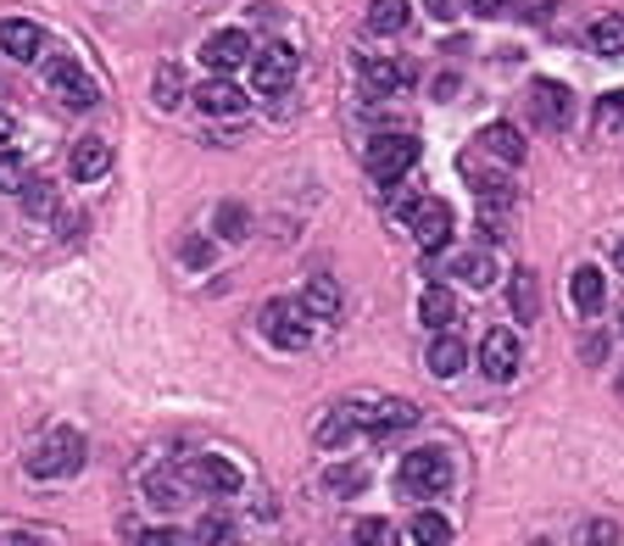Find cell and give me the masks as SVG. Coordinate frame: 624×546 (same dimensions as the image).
I'll use <instances>...</instances> for the list:
<instances>
[{"mask_svg":"<svg viewBox=\"0 0 624 546\" xmlns=\"http://www.w3.org/2000/svg\"><path fill=\"white\" fill-rule=\"evenodd\" d=\"M407 229H413V240L424 251H446L452 245V207H446L440 196H418L407 207Z\"/></svg>","mask_w":624,"mask_h":546,"instance_id":"5","label":"cell"},{"mask_svg":"<svg viewBox=\"0 0 624 546\" xmlns=\"http://www.w3.org/2000/svg\"><path fill=\"white\" fill-rule=\"evenodd\" d=\"M151 89H156V107H178V96H185V73L178 67H156V78H151Z\"/></svg>","mask_w":624,"mask_h":546,"instance_id":"28","label":"cell"},{"mask_svg":"<svg viewBox=\"0 0 624 546\" xmlns=\"http://www.w3.org/2000/svg\"><path fill=\"white\" fill-rule=\"evenodd\" d=\"M45 84H51V96H56L67 112H84V107L101 101V89H96V78H89V67H78V62L62 56V51L45 62Z\"/></svg>","mask_w":624,"mask_h":546,"instance_id":"4","label":"cell"},{"mask_svg":"<svg viewBox=\"0 0 624 546\" xmlns=\"http://www.w3.org/2000/svg\"><path fill=\"white\" fill-rule=\"evenodd\" d=\"M585 40H591V51H596V56H624V12L596 18Z\"/></svg>","mask_w":624,"mask_h":546,"instance_id":"23","label":"cell"},{"mask_svg":"<svg viewBox=\"0 0 624 546\" xmlns=\"http://www.w3.org/2000/svg\"><path fill=\"white\" fill-rule=\"evenodd\" d=\"M0 51H7L12 62H34V56L45 51L40 23H29V18H7V23H0Z\"/></svg>","mask_w":624,"mask_h":546,"instance_id":"13","label":"cell"},{"mask_svg":"<svg viewBox=\"0 0 624 546\" xmlns=\"http://www.w3.org/2000/svg\"><path fill=\"white\" fill-rule=\"evenodd\" d=\"M446 485H452V458H446L440 446L407 451L402 469H396V491H407V496H440Z\"/></svg>","mask_w":624,"mask_h":546,"instance_id":"2","label":"cell"},{"mask_svg":"<svg viewBox=\"0 0 624 546\" xmlns=\"http://www.w3.org/2000/svg\"><path fill=\"white\" fill-rule=\"evenodd\" d=\"M151 507H162V513H173L178 502H185V496H178V491H185V485H178V474H151Z\"/></svg>","mask_w":624,"mask_h":546,"instance_id":"32","label":"cell"},{"mask_svg":"<svg viewBox=\"0 0 624 546\" xmlns=\"http://www.w3.org/2000/svg\"><path fill=\"white\" fill-rule=\"evenodd\" d=\"M140 546H185V540H178V529H145Z\"/></svg>","mask_w":624,"mask_h":546,"instance_id":"38","label":"cell"},{"mask_svg":"<svg viewBox=\"0 0 624 546\" xmlns=\"http://www.w3.org/2000/svg\"><path fill=\"white\" fill-rule=\"evenodd\" d=\"M413 424H418V407H413V402H380V407H369V424H363V429H369L374 440H396V435L413 429Z\"/></svg>","mask_w":624,"mask_h":546,"instance_id":"15","label":"cell"},{"mask_svg":"<svg viewBox=\"0 0 624 546\" xmlns=\"http://www.w3.org/2000/svg\"><path fill=\"white\" fill-rule=\"evenodd\" d=\"M618 396H624V374H618Z\"/></svg>","mask_w":624,"mask_h":546,"instance_id":"46","label":"cell"},{"mask_svg":"<svg viewBox=\"0 0 624 546\" xmlns=\"http://www.w3.org/2000/svg\"><path fill=\"white\" fill-rule=\"evenodd\" d=\"M413 540L418 546H446V540H452V524H446L440 513H418L413 518Z\"/></svg>","mask_w":624,"mask_h":546,"instance_id":"29","label":"cell"},{"mask_svg":"<svg viewBox=\"0 0 624 546\" xmlns=\"http://www.w3.org/2000/svg\"><path fill=\"white\" fill-rule=\"evenodd\" d=\"M296 67H302V56H296V45H285V40L262 45V51L251 56V73H256V89H262V96H274V89H291Z\"/></svg>","mask_w":624,"mask_h":546,"instance_id":"9","label":"cell"},{"mask_svg":"<svg viewBox=\"0 0 624 546\" xmlns=\"http://www.w3.org/2000/svg\"><path fill=\"white\" fill-rule=\"evenodd\" d=\"M407 18H413L407 0H374V7H369V29H374V34H402Z\"/></svg>","mask_w":624,"mask_h":546,"instance_id":"25","label":"cell"},{"mask_svg":"<svg viewBox=\"0 0 624 546\" xmlns=\"http://www.w3.org/2000/svg\"><path fill=\"white\" fill-rule=\"evenodd\" d=\"M351 540H357V546H402V535H396L391 518H357Z\"/></svg>","mask_w":624,"mask_h":546,"instance_id":"27","label":"cell"},{"mask_svg":"<svg viewBox=\"0 0 624 546\" xmlns=\"http://www.w3.org/2000/svg\"><path fill=\"white\" fill-rule=\"evenodd\" d=\"M178 485H185V491H207V496H234L240 491V469L229 458L201 451V458H190L185 469H178Z\"/></svg>","mask_w":624,"mask_h":546,"instance_id":"6","label":"cell"},{"mask_svg":"<svg viewBox=\"0 0 624 546\" xmlns=\"http://www.w3.org/2000/svg\"><path fill=\"white\" fill-rule=\"evenodd\" d=\"M507 302H513V318H518V324H535V318H541V280H535L529 267H513Z\"/></svg>","mask_w":624,"mask_h":546,"instance_id":"17","label":"cell"},{"mask_svg":"<svg viewBox=\"0 0 624 546\" xmlns=\"http://www.w3.org/2000/svg\"><path fill=\"white\" fill-rule=\"evenodd\" d=\"M369 424V407H357V402H340L324 424H318V446H340L351 429H363Z\"/></svg>","mask_w":624,"mask_h":546,"instance_id":"19","label":"cell"},{"mask_svg":"<svg viewBox=\"0 0 624 546\" xmlns=\"http://www.w3.org/2000/svg\"><path fill=\"white\" fill-rule=\"evenodd\" d=\"M413 162H418V140H413V134H374V140L363 145V167H369L374 178H402Z\"/></svg>","mask_w":624,"mask_h":546,"instance_id":"7","label":"cell"},{"mask_svg":"<svg viewBox=\"0 0 624 546\" xmlns=\"http://www.w3.org/2000/svg\"><path fill=\"white\" fill-rule=\"evenodd\" d=\"M185 262H190V267H207V262H212V245H207L201 234H190V240H185Z\"/></svg>","mask_w":624,"mask_h":546,"instance_id":"37","label":"cell"},{"mask_svg":"<svg viewBox=\"0 0 624 546\" xmlns=\"http://www.w3.org/2000/svg\"><path fill=\"white\" fill-rule=\"evenodd\" d=\"M7 140H12V118H7V112H0V145H7Z\"/></svg>","mask_w":624,"mask_h":546,"instance_id":"43","label":"cell"},{"mask_svg":"<svg viewBox=\"0 0 624 546\" xmlns=\"http://www.w3.org/2000/svg\"><path fill=\"white\" fill-rule=\"evenodd\" d=\"M480 374L491 385H507L518 374V340H513V329H485V340H480Z\"/></svg>","mask_w":624,"mask_h":546,"instance_id":"10","label":"cell"},{"mask_svg":"<svg viewBox=\"0 0 624 546\" xmlns=\"http://www.w3.org/2000/svg\"><path fill=\"white\" fill-rule=\"evenodd\" d=\"M602 296H607V291H602V273H596L591 262L574 267V280H569V302H574V313H580V318H596V313H602Z\"/></svg>","mask_w":624,"mask_h":546,"instance_id":"18","label":"cell"},{"mask_svg":"<svg viewBox=\"0 0 624 546\" xmlns=\"http://www.w3.org/2000/svg\"><path fill=\"white\" fill-rule=\"evenodd\" d=\"M613 262H618V273H624V240H618V251H613Z\"/></svg>","mask_w":624,"mask_h":546,"instance_id":"44","label":"cell"},{"mask_svg":"<svg viewBox=\"0 0 624 546\" xmlns=\"http://www.w3.org/2000/svg\"><path fill=\"white\" fill-rule=\"evenodd\" d=\"M201 62H207L212 73H223V78H229L240 62H251V40H245L240 29H218V34L201 45Z\"/></svg>","mask_w":624,"mask_h":546,"instance_id":"11","label":"cell"},{"mask_svg":"<svg viewBox=\"0 0 624 546\" xmlns=\"http://www.w3.org/2000/svg\"><path fill=\"white\" fill-rule=\"evenodd\" d=\"M0 546H40V535H23V529H18V535H7Z\"/></svg>","mask_w":624,"mask_h":546,"instance_id":"42","label":"cell"},{"mask_svg":"<svg viewBox=\"0 0 624 546\" xmlns=\"http://www.w3.org/2000/svg\"><path fill=\"white\" fill-rule=\"evenodd\" d=\"M529 546H552V540H529Z\"/></svg>","mask_w":624,"mask_h":546,"instance_id":"45","label":"cell"},{"mask_svg":"<svg viewBox=\"0 0 624 546\" xmlns=\"http://www.w3.org/2000/svg\"><path fill=\"white\" fill-rule=\"evenodd\" d=\"M596 123L602 129H624V89H613V96L596 101Z\"/></svg>","mask_w":624,"mask_h":546,"instance_id":"36","label":"cell"},{"mask_svg":"<svg viewBox=\"0 0 624 546\" xmlns=\"http://www.w3.org/2000/svg\"><path fill=\"white\" fill-rule=\"evenodd\" d=\"M429 12L446 23V18H458V0H429Z\"/></svg>","mask_w":624,"mask_h":546,"instance_id":"41","label":"cell"},{"mask_svg":"<svg viewBox=\"0 0 624 546\" xmlns=\"http://www.w3.org/2000/svg\"><path fill=\"white\" fill-rule=\"evenodd\" d=\"M418 318H424L429 329H452V324H458V296L446 291V285H429V291L418 296Z\"/></svg>","mask_w":624,"mask_h":546,"instance_id":"20","label":"cell"},{"mask_svg":"<svg viewBox=\"0 0 624 546\" xmlns=\"http://www.w3.org/2000/svg\"><path fill=\"white\" fill-rule=\"evenodd\" d=\"M67 167H73V178H78V185H89V178H101V173L112 167V145L89 134V140H78V145H73Z\"/></svg>","mask_w":624,"mask_h":546,"instance_id":"16","label":"cell"},{"mask_svg":"<svg viewBox=\"0 0 624 546\" xmlns=\"http://www.w3.org/2000/svg\"><path fill=\"white\" fill-rule=\"evenodd\" d=\"M23 185H29V167L12 151H0V190H23Z\"/></svg>","mask_w":624,"mask_h":546,"instance_id":"35","label":"cell"},{"mask_svg":"<svg viewBox=\"0 0 624 546\" xmlns=\"http://www.w3.org/2000/svg\"><path fill=\"white\" fill-rule=\"evenodd\" d=\"M524 18L529 23H547L552 18V0H524Z\"/></svg>","mask_w":624,"mask_h":546,"instance_id":"39","label":"cell"},{"mask_svg":"<svg viewBox=\"0 0 624 546\" xmlns=\"http://www.w3.org/2000/svg\"><path fill=\"white\" fill-rule=\"evenodd\" d=\"M469 7H474L480 18H502V12H507V0H469Z\"/></svg>","mask_w":624,"mask_h":546,"instance_id":"40","label":"cell"},{"mask_svg":"<svg viewBox=\"0 0 624 546\" xmlns=\"http://www.w3.org/2000/svg\"><path fill=\"white\" fill-rule=\"evenodd\" d=\"M463 362H469L463 335H458V329H440L435 346H429V374H435V380H458V374H463Z\"/></svg>","mask_w":624,"mask_h":546,"instance_id":"12","label":"cell"},{"mask_svg":"<svg viewBox=\"0 0 624 546\" xmlns=\"http://www.w3.org/2000/svg\"><path fill=\"white\" fill-rule=\"evenodd\" d=\"M196 535H201V546H234V524H229L223 513H207Z\"/></svg>","mask_w":624,"mask_h":546,"instance_id":"34","label":"cell"},{"mask_svg":"<svg viewBox=\"0 0 624 546\" xmlns=\"http://www.w3.org/2000/svg\"><path fill=\"white\" fill-rule=\"evenodd\" d=\"M302 307H307L313 318H340V285L329 280V273H313L307 291H302Z\"/></svg>","mask_w":624,"mask_h":546,"instance_id":"22","label":"cell"},{"mask_svg":"<svg viewBox=\"0 0 624 546\" xmlns=\"http://www.w3.org/2000/svg\"><path fill=\"white\" fill-rule=\"evenodd\" d=\"M23 207H29L34 218H51V212H56V190H51V178H29V185H23Z\"/></svg>","mask_w":624,"mask_h":546,"instance_id":"31","label":"cell"},{"mask_svg":"<svg viewBox=\"0 0 624 546\" xmlns=\"http://www.w3.org/2000/svg\"><path fill=\"white\" fill-rule=\"evenodd\" d=\"M23 469L34 480H67L84 469V435L78 429H51L45 440H34V451L23 458Z\"/></svg>","mask_w":624,"mask_h":546,"instance_id":"1","label":"cell"},{"mask_svg":"<svg viewBox=\"0 0 624 546\" xmlns=\"http://www.w3.org/2000/svg\"><path fill=\"white\" fill-rule=\"evenodd\" d=\"M480 151H491V156H502V162H524V134L513 129V123H485L480 129Z\"/></svg>","mask_w":624,"mask_h":546,"instance_id":"21","label":"cell"},{"mask_svg":"<svg viewBox=\"0 0 624 546\" xmlns=\"http://www.w3.org/2000/svg\"><path fill=\"white\" fill-rule=\"evenodd\" d=\"M458 273H463V285H491V273H496V262H491V251H469V256H458Z\"/></svg>","mask_w":624,"mask_h":546,"instance_id":"30","label":"cell"},{"mask_svg":"<svg viewBox=\"0 0 624 546\" xmlns=\"http://www.w3.org/2000/svg\"><path fill=\"white\" fill-rule=\"evenodd\" d=\"M256 324H262V335L274 340V346H285V351H302V346H313V313L302 307V302H285V296H274L262 313H256Z\"/></svg>","mask_w":624,"mask_h":546,"instance_id":"3","label":"cell"},{"mask_svg":"<svg viewBox=\"0 0 624 546\" xmlns=\"http://www.w3.org/2000/svg\"><path fill=\"white\" fill-rule=\"evenodd\" d=\"M363 485H369V469H363V463H340V469L324 474V491H329V496H357Z\"/></svg>","mask_w":624,"mask_h":546,"instance_id":"26","label":"cell"},{"mask_svg":"<svg viewBox=\"0 0 624 546\" xmlns=\"http://www.w3.org/2000/svg\"><path fill=\"white\" fill-rule=\"evenodd\" d=\"M196 107H201L207 118H240V112H245V96L218 73V78H207V84L196 89Z\"/></svg>","mask_w":624,"mask_h":546,"instance_id":"14","label":"cell"},{"mask_svg":"<svg viewBox=\"0 0 624 546\" xmlns=\"http://www.w3.org/2000/svg\"><path fill=\"white\" fill-rule=\"evenodd\" d=\"M357 73H363V84L374 89V96H385V89H396L407 78L402 62H391V56H363V62H357Z\"/></svg>","mask_w":624,"mask_h":546,"instance_id":"24","label":"cell"},{"mask_svg":"<svg viewBox=\"0 0 624 546\" xmlns=\"http://www.w3.org/2000/svg\"><path fill=\"white\" fill-rule=\"evenodd\" d=\"M212 223H218V234H223V240H245V234H251V229H245L251 218H245V207H240V201H223Z\"/></svg>","mask_w":624,"mask_h":546,"instance_id":"33","label":"cell"},{"mask_svg":"<svg viewBox=\"0 0 624 546\" xmlns=\"http://www.w3.org/2000/svg\"><path fill=\"white\" fill-rule=\"evenodd\" d=\"M529 118H535V129H569L574 96H569L558 78H535L529 84Z\"/></svg>","mask_w":624,"mask_h":546,"instance_id":"8","label":"cell"}]
</instances>
